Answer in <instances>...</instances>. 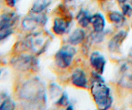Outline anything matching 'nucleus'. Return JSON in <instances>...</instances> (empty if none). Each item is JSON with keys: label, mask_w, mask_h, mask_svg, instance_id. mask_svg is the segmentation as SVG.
Wrapping results in <instances>:
<instances>
[{"label": "nucleus", "mask_w": 132, "mask_h": 110, "mask_svg": "<svg viewBox=\"0 0 132 110\" xmlns=\"http://www.w3.org/2000/svg\"><path fill=\"white\" fill-rule=\"evenodd\" d=\"M108 18L111 23L114 24L117 27L123 26L126 20V16H124L122 12H120L117 10H112L109 12L108 14Z\"/></svg>", "instance_id": "15"}, {"label": "nucleus", "mask_w": 132, "mask_h": 110, "mask_svg": "<svg viewBox=\"0 0 132 110\" xmlns=\"http://www.w3.org/2000/svg\"><path fill=\"white\" fill-rule=\"evenodd\" d=\"M71 20L57 17L53 22L52 31L55 34L62 36L69 32L71 27Z\"/></svg>", "instance_id": "10"}, {"label": "nucleus", "mask_w": 132, "mask_h": 110, "mask_svg": "<svg viewBox=\"0 0 132 110\" xmlns=\"http://www.w3.org/2000/svg\"><path fill=\"white\" fill-rule=\"evenodd\" d=\"M13 33V29L6 30V31L0 32V42L3 40H6V38L11 36Z\"/></svg>", "instance_id": "23"}, {"label": "nucleus", "mask_w": 132, "mask_h": 110, "mask_svg": "<svg viewBox=\"0 0 132 110\" xmlns=\"http://www.w3.org/2000/svg\"><path fill=\"white\" fill-rule=\"evenodd\" d=\"M92 15L89 13L87 10L84 9H81L76 16V19L78 24L82 28H86L91 23Z\"/></svg>", "instance_id": "17"}, {"label": "nucleus", "mask_w": 132, "mask_h": 110, "mask_svg": "<svg viewBox=\"0 0 132 110\" xmlns=\"http://www.w3.org/2000/svg\"><path fill=\"white\" fill-rule=\"evenodd\" d=\"M86 38V33L85 31L81 28H78L75 29L68 36V42L70 45H77L81 43Z\"/></svg>", "instance_id": "14"}, {"label": "nucleus", "mask_w": 132, "mask_h": 110, "mask_svg": "<svg viewBox=\"0 0 132 110\" xmlns=\"http://www.w3.org/2000/svg\"><path fill=\"white\" fill-rule=\"evenodd\" d=\"M128 36V32L125 31H120L111 38L108 42V48L112 53H118L121 50V47L124 41Z\"/></svg>", "instance_id": "9"}, {"label": "nucleus", "mask_w": 132, "mask_h": 110, "mask_svg": "<svg viewBox=\"0 0 132 110\" xmlns=\"http://www.w3.org/2000/svg\"><path fill=\"white\" fill-rule=\"evenodd\" d=\"M18 1V0H5V4L9 8L15 7Z\"/></svg>", "instance_id": "24"}, {"label": "nucleus", "mask_w": 132, "mask_h": 110, "mask_svg": "<svg viewBox=\"0 0 132 110\" xmlns=\"http://www.w3.org/2000/svg\"><path fill=\"white\" fill-rule=\"evenodd\" d=\"M76 53V49L73 45H64L55 53V65L61 69L68 68L70 66Z\"/></svg>", "instance_id": "5"}, {"label": "nucleus", "mask_w": 132, "mask_h": 110, "mask_svg": "<svg viewBox=\"0 0 132 110\" xmlns=\"http://www.w3.org/2000/svg\"><path fill=\"white\" fill-rule=\"evenodd\" d=\"M117 1V2L118 3L119 5H122V4L124 3H126V2H127L128 0H116Z\"/></svg>", "instance_id": "25"}, {"label": "nucleus", "mask_w": 132, "mask_h": 110, "mask_svg": "<svg viewBox=\"0 0 132 110\" xmlns=\"http://www.w3.org/2000/svg\"><path fill=\"white\" fill-rule=\"evenodd\" d=\"M62 1H63L64 3H67L72 2V1H73V0H62Z\"/></svg>", "instance_id": "28"}, {"label": "nucleus", "mask_w": 132, "mask_h": 110, "mask_svg": "<svg viewBox=\"0 0 132 110\" xmlns=\"http://www.w3.org/2000/svg\"><path fill=\"white\" fill-rule=\"evenodd\" d=\"M19 97L28 103L43 104L46 102L45 88L38 78L27 81L21 87Z\"/></svg>", "instance_id": "2"}, {"label": "nucleus", "mask_w": 132, "mask_h": 110, "mask_svg": "<svg viewBox=\"0 0 132 110\" xmlns=\"http://www.w3.org/2000/svg\"><path fill=\"white\" fill-rule=\"evenodd\" d=\"M128 54H129V56H130V57H131V58H132V47H131V48H130V51H129Z\"/></svg>", "instance_id": "27"}, {"label": "nucleus", "mask_w": 132, "mask_h": 110, "mask_svg": "<svg viewBox=\"0 0 132 110\" xmlns=\"http://www.w3.org/2000/svg\"><path fill=\"white\" fill-rule=\"evenodd\" d=\"M67 110H68V109H73V106H72V105H71V104H69L68 105V106H67Z\"/></svg>", "instance_id": "26"}, {"label": "nucleus", "mask_w": 132, "mask_h": 110, "mask_svg": "<svg viewBox=\"0 0 132 110\" xmlns=\"http://www.w3.org/2000/svg\"><path fill=\"white\" fill-rule=\"evenodd\" d=\"M117 84L123 88L132 89V62L127 60L120 65L117 72Z\"/></svg>", "instance_id": "6"}, {"label": "nucleus", "mask_w": 132, "mask_h": 110, "mask_svg": "<svg viewBox=\"0 0 132 110\" xmlns=\"http://www.w3.org/2000/svg\"><path fill=\"white\" fill-rule=\"evenodd\" d=\"M15 108V104L10 97H8L0 102V110L14 109Z\"/></svg>", "instance_id": "18"}, {"label": "nucleus", "mask_w": 132, "mask_h": 110, "mask_svg": "<svg viewBox=\"0 0 132 110\" xmlns=\"http://www.w3.org/2000/svg\"><path fill=\"white\" fill-rule=\"evenodd\" d=\"M131 27H132V23H131Z\"/></svg>", "instance_id": "29"}, {"label": "nucleus", "mask_w": 132, "mask_h": 110, "mask_svg": "<svg viewBox=\"0 0 132 110\" xmlns=\"http://www.w3.org/2000/svg\"><path fill=\"white\" fill-rule=\"evenodd\" d=\"M47 21V17L44 12L37 14L30 12L22 21V27L26 31H33L37 27L45 26Z\"/></svg>", "instance_id": "7"}, {"label": "nucleus", "mask_w": 132, "mask_h": 110, "mask_svg": "<svg viewBox=\"0 0 132 110\" xmlns=\"http://www.w3.org/2000/svg\"><path fill=\"white\" fill-rule=\"evenodd\" d=\"M91 23L94 32H101L104 31L106 20L104 16L101 13H95L94 15H92Z\"/></svg>", "instance_id": "13"}, {"label": "nucleus", "mask_w": 132, "mask_h": 110, "mask_svg": "<svg viewBox=\"0 0 132 110\" xmlns=\"http://www.w3.org/2000/svg\"><path fill=\"white\" fill-rule=\"evenodd\" d=\"M50 43V37L46 32H37L26 36L22 45L39 56L45 53Z\"/></svg>", "instance_id": "3"}, {"label": "nucleus", "mask_w": 132, "mask_h": 110, "mask_svg": "<svg viewBox=\"0 0 132 110\" xmlns=\"http://www.w3.org/2000/svg\"><path fill=\"white\" fill-rule=\"evenodd\" d=\"M12 65L18 71H36L39 69V60L33 55L21 54L15 56L10 61Z\"/></svg>", "instance_id": "4"}, {"label": "nucleus", "mask_w": 132, "mask_h": 110, "mask_svg": "<svg viewBox=\"0 0 132 110\" xmlns=\"http://www.w3.org/2000/svg\"><path fill=\"white\" fill-rule=\"evenodd\" d=\"M122 13L126 17H131L132 16V6L128 3H124L121 5Z\"/></svg>", "instance_id": "22"}, {"label": "nucleus", "mask_w": 132, "mask_h": 110, "mask_svg": "<svg viewBox=\"0 0 132 110\" xmlns=\"http://www.w3.org/2000/svg\"><path fill=\"white\" fill-rule=\"evenodd\" d=\"M92 75L93 82L91 85V93L95 104L100 109H110L113 104L110 89L106 85L101 74L95 71Z\"/></svg>", "instance_id": "1"}, {"label": "nucleus", "mask_w": 132, "mask_h": 110, "mask_svg": "<svg viewBox=\"0 0 132 110\" xmlns=\"http://www.w3.org/2000/svg\"><path fill=\"white\" fill-rule=\"evenodd\" d=\"M19 19V15L14 11L4 12L0 14V32L12 29Z\"/></svg>", "instance_id": "8"}, {"label": "nucleus", "mask_w": 132, "mask_h": 110, "mask_svg": "<svg viewBox=\"0 0 132 110\" xmlns=\"http://www.w3.org/2000/svg\"><path fill=\"white\" fill-rule=\"evenodd\" d=\"M62 89L59 85L55 84H50V96L52 98H55V97H57L59 94H61Z\"/></svg>", "instance_id": "21"}, {"label": "nucleus", "mask_w": 132, "mask_h": 110, "mask_svg": "<svg viewBox=\"0 0 132 110\" xmlns=\"http://www.w3.org/2000/svg\"><path fill=\"white\" fill-rule=\"evenodd\" d=\"M104 36H105V33L104 31L101 32H96L94 31V32H92L90 36V38L91 39L92 42L100 43L103 41Z\"/></svg>", "instance_id": "20"}, {"label": "nucleus", "mask_w": 132, "mask_h": 110, "mask_svg": "<svg viewBox=\"0 0 132 110\" xmlns=\"http://www.w3.org/2000/svg\"><path fill=\"white\" fill-rule=\"evenodd\" d=\"M71 81L74 86L79 88L86 89L88 87V79L85 72L80 69H77L73 72Z\"/></svg>", "instance_id": "12"}, {"label": "nucleus", "mask_w": 132, "mask_h": 110, "mask_svg": "<svg viewBox=\"0 0 132 110\" xmlns=\"http://www.w3.org/2000/svg\"><path fill=\"white\" fill-rule=\"evenodd\" d=\"M57 106H62V107H67L68 105L70 104V101H69V98H68V93L66 91L62 92V93L61 94L60 97L58 98L57 100L55 102Z\"/></svg>", "instance_id": "19"}, {"label": "nucleus", "mask_w": 132, "mask_h": 110, "mask_svg": "<svg viewBox=\"0 0 132 110\" xmlns=\"http://www.w3.org/2000/svg\"><path fill=\"white\" fill-rule=\"evenodd\" d=\"M52 1V0H36L30 9V12L36 14L44 12L51 5Z\"/></svg>", "instance_id": "16"}, {"label": "nucleus", "mask_w": 132, "mask_h": 110, "mask_svg": "<svg viewBox=\"0 0 132 110\" xmlns=\"http://www.w3.org/2000/svg\"><path fill=\"white\" fill-rule=\"evenodd\" d=\"M90 62L92 67L94 69L95 72L103 75L105 69L106 61L104 56L99 51H94L92 53L90 57Z\"/></svg>", "instance_id": "11"}]
</instances>
